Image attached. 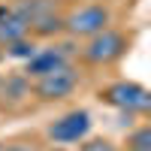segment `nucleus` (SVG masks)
<instances>
[{"instance_id":"7","label":"nucleus","mask_w":151,"mask_h":151,"mask_svg":"<svg viewBox=\"0 0 151 151\" xmlns=\"http://www.w3.org/2000/svg\"><path fill=\"white\" fill-rule=\"evenodd\" d=\"M70 64V45H48V48H36V52L24 60V76L36 79V76H45L58 67Z\"/></svg>"},{"instance_id":"12","label":"nucleus","mask_w":151,"mask_h":151,"mask_svg":"<svg viewBox=\"0 0 151 151\" xmlns=\"http://www.w3.org/2000/svg\"><path fill=\"white\" fill-rule=\"evenodd\" d=\"M127 148H151V127L142 124L127 136Z\"/></svg>"},{"instance_id":"10","label":"nucleus","mask_w":151,"mask_h":151,"mask_svg":"<svg viewBox=\"0 0 151 151\" xmlns=\"http://www.w3.org/2000/svg\"><path fill=\"white\" fill-rule=\"evenodd\" d=\"M79 151H118V145L106 136H85L79 142Z\"/></svg>"},{"instance_id":"11","label":"nucleus","mask_w":151,"mask_h":151,"mask_svg":"<svg viewBox=\"0 0 151 151\" xmlns=\"http://www.w3.org/2000/svg\"><path fill=\"white\" fill-rule=\"evenodd\" d=\"M33 52H36V45H33L30 36H24V40H15V42H9V45H6V55H9V58H21V60H27Z\"/></svg>"},{"instance_id":"1","label":"nucleus","mask_w":151,"mask_h":151,"mask_svg":"<svg viewBox=\"0 0 151 151\" xmlns=\"http://www.w3.org/2000/svg\"><path fill=\"white\" fill-rule=\"evenodd\" d=\"M100 100H103L106 106L118 109V112H127V115H145L151 109L148 88L139 85V82H130V79H118V82L106 85L103 91H100Z\"/></svg>"},{"instance_id":"6","label":"nucleus","mask_w":151,"mask_h":151,"mask_svg":"<svg viewBox=\"0 0 151 151\" xmlns=\"http://www.w3.org/2000/svg\"><path fill=\"white\" fill-rule=\"evenodd\" d=\"M91 127H94V121H91V112L88 109H70L67 115H60V118H55L48 124L45 136L55 145H73V142H82L91 133Z\"/></svg>"},{"instance_id":"8","label":"nucleus","mask_w":151,"mask_h":151,"mask_svg":"<svg viewBox=\"0 0 151 151\" xmlns=\"http://www.w3.org/2000/svg\"><path fill=\"white\" fill-rule=\"evenodd\" d=\"M24 36H30V33H27V21H24L21 9L15 3L3 6V9H0V42L9 45L15 40H24Z\"/></svg>"},{"instance_id":"15","label":"nucleus","mask_w":151,"mask_h":151,"mask_svg":"<svg viewBox=\"0 0 151 151\" xmlns=\"http://www.w3.org/2000/svg\"><path fill=\"white\" fill-rule=\"evenodd\" d=\"M52 151H64V148H52Z\"/></svg>"},{"instance_id":"4","label":"nucleus","mask_w":151,"mask_h":151,"mask_svg":"<svg viewBox=\"0 0 151 151\" xmlns=\"http://www.w3.org/2000/svg\"><path fill=\"white\" fill-rule=\"evenodd\" d=\"M76 88H79V70L73 64H64L45 76H36L33 79V97H40L42 103H58V100H67Z\"/></svg>"},{"instance_id":"2","label":"nucleus","mask_w":151,"mask_h":151,"mask_svg":"<svg viewBox=\"0 0 151 151\" xmlns=\"http://www.w3.org/2000/svg\"><path fill=\"white\" fill-rule=\"evenodd\" d=\"M124 55H127V36L115 27H106L94 36H88L82 48V60L88 67H109L115 60H121Z\"/></svg>"},{"instance_id":"5","label":"nucleus","mask_w":151,"mask_h":151,"mask_svg":"<svg viewBox=\"0 0 151 151\" xmlns=\"http://www.w3.org/2000/svg\"><path fill=\"white\" fill-rule=\"evenodd\" d=\"M15 6L27 21V33L33 36H55L58 30H64V18L58 15L55 0H18Z\"/></svg>"},{"instance_id":"16","label":"nucleus","mask_w":151,"mask_h":151,"mask_svg":"<svg viewBox=\"0 0 151 151\" xmlns=\"http://www.w3.org/2000/svg\"><path fill=\"white\" fill-rule=\"evenodd\" d=\"M0 151H3V145H0Z\"/></svg>"},{"instance_id":"13","label":"nucleus","mask_w":151,"mask_h":151,"mask_svg":"<svg viewBox=\"0 0 151 151\" xmlns=\"http://www.w3.org/2000/svg\"><path fill=\"white\" fill-rule=\"evenodd\" d=\"M3 151H33V148L24 145V142H15V145H3Z\"/></svg>"},{"instance_id":"3","label":"nucleus","mask_w":151,"mask_h":151,"mask_svg":"<svg viewBox=\"0 0 151 151\" xmlns=\"http://www.w3.org/2000/svg\"><path fill=\"white\" fill-rule=\"evenodd\" d=\"M109 21H112L109 6H103V3H82V6H76L70 15H64V30L70 36H76V40H88V36L106 30Z\"/></svg>"},{"instance_id":"14","label":"nucleus","mask_w":151,"mask_h":151,"mask_svg":"<svg viewBox=\"0 0 151 151\" xmlns=\"http://www.w3.org/2000/svg\"><path fill=\"white\" fill-rule=\"evenodd\" d=\"M127 151H151V148H127Z\"/></svg>"},{"instance_id":"9","label":"nucleus","mask_w":151,"mask_h":151,"mask_svg":"<svg viewBox=\"0 0 151 151\" xmlns=\"http://www.w3.org/2000/svg\"><path fill=\"white\" fill-rule=\"evenodd\" d=\"M30 79L27 76H9V79H0V97H3V103L9 106H21L24 100H30Z\"/></svg>"}]
</instances>
